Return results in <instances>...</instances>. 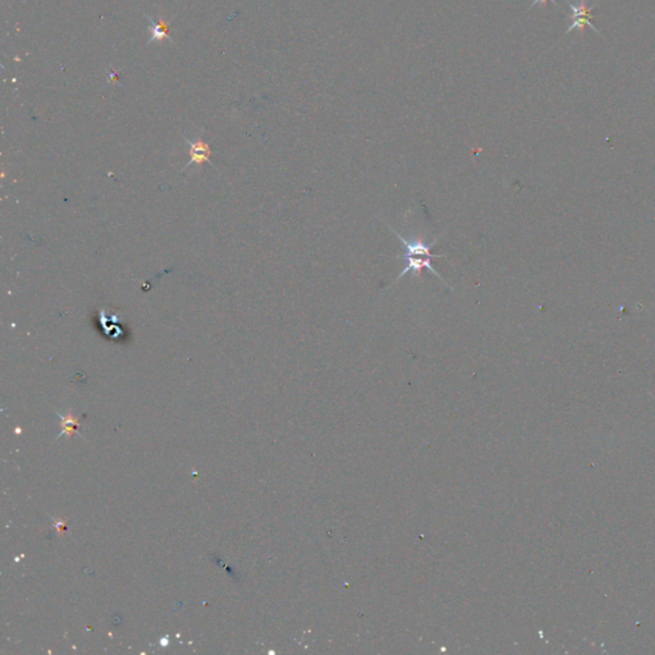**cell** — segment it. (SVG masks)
Wrapping results in <instances>:
<instances>
[{
  "label": "cell",
  "instance_id": "obj_1",
  "mask_svg": "<svg viewBox=\"0 0 655 655\" xmlns=\"http://www.w3.org/2000/svg\"><path fill=\"white\" fill-rule=\"evenodd\" d=\"M394 235L398 237L400 240V245L403 247V255L400 256V259L405 260L407 262L405 269L402 270L398 278L396 279L397 282L400 281V278L408 274V273H412L414 276L419 278L422 270H428L430 274L436 276L438 279H441V282L443 278H441L438 271L433 268L431 265V259H436V257H441L444 255H435V254H431V247L434 246L436 243V240L431 242V243H427L424 240L421 238H417V237H412V238H406L403 235H400L398 232H396L394 229H392Z\"/></svg>",
  "mask_w": 655,
  "mask_h": 655
},
{
  "label": "cell",
  "instance_id": "obj_2",
  "mask_svg": "<svg viewBox=\"0 0 655 655\" xmlns=\"http://www.w3.org/2000/svg\"><path fill=\"white\" fill-rule=\"evenodd\" d=\"M565 3L568 4V7L571 9V16H570V20H571V26L567 30L565 34H571L573 30H584L585 26H589V27L594 30L596 34L600 35V31L596 28V26L594 25L593 21V11L594 8L596 4L594 6H587V0H581L580 1L579 6H575L573 3H571L570 0H565Z\"/></svg>",
  "mask_w": 655,
  "mask_h": 655
},
{
  "label": "cell",
  "instance_id": "obj_3",
  "mask_svg": "<svg viewBox=\"0 0 655 655\" xmlns=\"http://www.w3.org/2000/svg\"><path fill=\"white\" fill-rule=\"evenodd\" d=\"M186 140L187 144L190 145V163L187 164L186 168H188L192 164H196V166H202L204 163H209L212 166H215L212 160H210V157H212V149L210 146L207 145L205 141H202L201 138L196 140V141H190L188 138L185 137Z\"/></svg>",
  "mask_w": 655,
  "mask_h": 655
},
{
  "label": "cell",
  "instance_id": "obj_4",
  "mask_svg": "<svg viewBox=\"0 0 655 655\" xmlns=\"http://www.w3.org/2000/svg\"><path fill=\"white\" fill-rule=\"evenodd\" d=\"M149 31L152 34V37H150V42L152 40H157V42H160L163 39H169V30H168V25L163 20H159V21H152L150 23V27H149Z\"/></svg>",
  "mask_w": 655,
  "mask_h": 655
},
{
  "label": "cell",
  "instance_id": "obj_5",
  "mask_svg": "<svg viewBox=\"0 0 655 655\" xmlns=\"http://www.w3.org/2000/svg\"><path fill=\"white\" fill-rule=\"evenodd\" d=\"M548 1H553V4H554L556 7H558V3H557L556 0H534V1L531 3V6L529 9H531L532 7H535V6H539V4H543V6H545Z\"/></svg>",
  "mask_w": 655,
  "mask_h": 655
}]
</instances>
